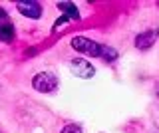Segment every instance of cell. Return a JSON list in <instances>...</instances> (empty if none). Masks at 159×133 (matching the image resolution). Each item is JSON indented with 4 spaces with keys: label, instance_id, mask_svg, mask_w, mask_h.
<instances>
[{
    "label": "cell",
    "instance_id": "1",
    "mask_svg": "<svg viewBox=\"0 0 159 133\" xmlns=\"http://www.w3.org/2000/svg\"><path fill=\"white\" fill-rule=\"evenodd\" d=\"M72 48L78 50L80 54H86V56H92V58H102V52H103V44H98L84 36H74Z\"/></svg>",
    "mask_w": 159,
    "mask_h": 133
},
{
    "label": "cell",
    "instance_id": "2",
    "mask_svg": "<svg viewBox=\"0 0 159 133\" xmlns=\"http://www.w3.org/2000/svg\"><path fill=\"white\" fill-rule=\"evenodd\" d=\"M32 86H34L36 91L52 93V91L58 90V78L54 76V73H50V72H42V73H38V76L34 78Z\"/></svg>",
    "mask_w": 159,
    "mask_h": 133
},
{
    "label": "cell",
    "instance_id": "3",
    "mask_svg": "<svg viewBox=\"0 0 159 133\" xmlns=\"http://www.w3.org/2000/svg\"><path fill=\"white\" fill-rule=\"evenodd\" d=\"M18 12H22L26 18H40L42 16V6H40V2H36V0H20V2L16 4Z\"/></svg>",
    "mask_w": 159,
    "mask_h": 133
},
{
    "label": "cell",
    "instance_id": "4",
    "mask_svg": "<svg viewBox=\"0 0 159 133\" xmlns=\"http://www.w3.org/2000/svg\"><path fill=\"white\" fill-rule=\"evenodd\" d=\"M70 70L74 72V76H80V78H92L96 70H93V66L86 60H72L70 62Z\"/></svg>",
    "mask_w": 159,
    "mask_h": 133
},
{
    "label": "cell",
    "instance_id": "5",
    "mask_svg": "<svg viewBox=\"0 0 159 133\" xmlns=\"http://www.w3.org/2000/svg\"><path fill=\"white\" fill-rule=\"evenodd\" d=\"M157 36H159V32L155 30V28H153V30H147V32H143V34H139V36H137L135 46L139 48V50H147L151 44H155Z\"/></svg>",
    "mask_w": 159,
    "mask_h": 133
},
{
    "label": "cell",
    "instance_id": "6",
    "mask_svg": "<svg viewBox=\"0 0 159 133\" xmlns=\"http://www.w3.org/2000/svg\"><path fill=\"white\" fill-rule=\"evenodd\" d=\"M58 8L64 12V16H66V18H72V20H80V12H78V8L74 6L72 2H58Z\"/></svg>",
    "mask_w": 159,
    "mask_h": 133
},
{
    "label": "cell",
    "instance_id": "7",
    "mask_svg": "<svg viewBox=\"0 0 159 133\" xmlns=\"http://www.w3.org/2000/svg\"><path fill=\"white\" fill-rule=\"evenodd\" d=\"M12 38H14V28L10 26V24L0 26V40L2 42H12Z\"/></svg>",
    "mask_w": 159,
    "mask_h": 133
},
{
    "label": "cell",
    "instance_id": "8",
    "mask_svg": "<svg viewBox=\"0 0 159 133\" xmlns=\"http://www.w3.org/2000/svg\"><path fill=\"white\" fill-rule=\"evenodd\" d=\"M102 58L103 60H107V62H113L117 58V52L113 50V48H109V46H106L103 44V52H102Z\"/></svg>",
    "mask_w": 159,
    "mask_h": 133
},
{
    "label": "cell",
    "instance_id": "9",
    "mask_svg": "<svg viewBox=\"0 0 159 133\" xmlns=\"http://www.w3.org/2000/svg\"><path fill=\"white\" fill-rule=\"evenodd\" d=\"M62 133H82V129H80L78 125H66L62 129Z\"/></svg>",
    "mask_w": 159,
    "mask_h": 133
},
{
    "label": "cell",
    "instance_id": "10",
    "mask_svg": "<svg viewBox=\"0 0 159 133\" xmlns=\"http://www.w3.org/2000/svg\"><path fill=\"white\" fill-rule=\"evenodd\" d=\"M66 22H68V18H66V16H60L58 20H56V24H54V28H56V30H58V28L62 26V24H66Z\"/></svg>",
    "mask_w": 159,
    "mask_h": 133
},
{
    "label": "cell",
    "instance_id": "11",
    "mask_svg": "<svg viewBox=\"0 0 159 133\" xmlns=\"http://www.w3.org/2000/svg\"><path fill=\"white\" fill-rule=\"evenodd\" d=\"M0 20H6V10L4 8H0Z\"/></svg>",
    "mask_w": 159,
    "mask_h": 133
},
{
    "label": "cell",
    "instance_id": "12",
    "mask_svg": "<svg viewBox=\"0 0 159 133\" xmlns=\"http://www.w3.org/2000/svg\"><path fill=\"white\" fill-rule=\"evenodd\" d=\"M157 95H159V87H157Z\"/></svg>",
    "mask_w": 159,
    "mask_h": 133
}]
</instances>
